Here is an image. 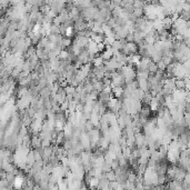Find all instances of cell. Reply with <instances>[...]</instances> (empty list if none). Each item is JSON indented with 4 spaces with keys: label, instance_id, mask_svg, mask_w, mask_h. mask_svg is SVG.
I'll return each mask as SVG.
<instances>
[{
    "label": "cell",
    "instance_id": "1",
    "mask_svg": "<svg viewBox=\"0 0 190 190\" xmlns=\"http://www.w3.org/2000/svg\"><path fill=\"white\" fill-rule=\"evenodd\" d=\"M71 33H72V28H71V27H68L66 30V35L67 36H71Z\"/></svg>",
    "mask_w": 190,
    "mask_h": 190
},
{
    "label": "cell",
    "instance_id": "2",
    "mask_svg": "<svg viewBox=\"0 0 190 190\" xmlns=\"http://www.w3.org/2000/svg\"><path fill=\"white\" fill-rule=\"evenodd\" d=\"M21 183H22V179H21V178H17L16 179V186L20 187L21 186Z\"/></svg>",
    "mask_w": 190,
    "mask_h": 190
}]
</instances>
